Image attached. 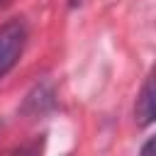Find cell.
<instances>
[{
	"label": "cell",
	"mask_w": 156,
	"mask_h": 156,
	"mask_svg": "<svg viewBox=\"0 0 156 156\" xmlns=\"http://www.w3.org/2000/svg\"><path fill=\"white\" fill-rule=\"evenodd\" d=\"M27 24L22 17H12L0 24V78L20 61L27 44Z\"/></svg>",
	"instance_id": "obj_1"
},
{
	"label": "cell",
	"mask_w": 156,
	"mask_h": 156,
	"mask_svg": "<svg viewBox=\"0 0 156 156\" xmlns=\"http://www.w3.org/2000/svg\"><path fill=\"white\" fill-rule=\"evenodd\" d=\"M134 115H136L139 127H149L154 122L156 107H154V80L151 78H146V83L141 85V93H139L136 105H134Z\"/></svg>",
	"instance_id": "obj_2"
},
{
	"label": "cell",
	"mask_w": 156,
	"mask_h": 156,
	"mask_svg": "<svg viewBox=\"0 0 156 156\" xmlns=\"http://www.w3.org/2000/svg\"><path fill=\"white\" fill-rule=\"evenodd\" d=\"M80 2H85V0H71V5H80Z\"/></svg>",
	"instance_id": "obj_3"
}]
</instances>
